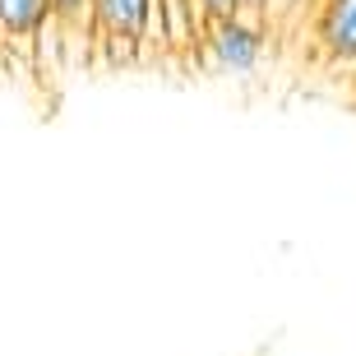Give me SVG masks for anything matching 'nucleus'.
I'll use <instances>...</instances> for the list:
<instances>
[{
	"instance_id": "5",
	"label": "nucleus",
	"mask_w": 356,
	"mask_h": 356,
	"mask_svg": "<svg viewBox=\"0 0 356 356\" xmlns=\"http://www.w3.org/2000/svg\"><path fill=\"white\" fill-rule=\"evenodd\" d=\"M56 24L51 0H0V38H38Z\"/></svg>"
},
{
	"instance_id": "7",
	"label": "nucleus",
	"mask_w": 356,
	"mask_h": 356,
	"mask_svg": "<svg viewBox=\"0 0 356 356\" xmlns=\"http://www.w3.org/2000/svg\"><path fill=\"white\" fill-rule=\"evenodd\" d=\"M199 5H204L209 19H232V14L245 10V0H199Z\"/></svg>"
},
{
	"instance_id": "8",
	"label": "nucleus",
	"mask_w": 356,
	"mask_h": 356,
	"mask_svg": "<svg viewBox=\"0 0 356 356\" xmlns=\"http://www.w3.org/2000/svg\"><path fill=\"white\" fill-rule=\"evenodd\" d=\"M245 10H250V14H264V19H268V10H273V0H245Z\"/></svg>"
},
{
	"instance_id": "4",
	"label": "nucleus",
	"mask_w": 356,
	"mask_h": 356,
	"mask_svg": "<svg viewBox=\"0 0 356 356\" xmlns=\"http://www.w3.org/2000/svg\"><path fill=\"white\" fill-rule=\"evenodd\" d=\"M204 33H209V14L199 0H158L153 5V38L162 47L185 51V47L204 42Z\"/></svg>"
},
{
	"instance_id": "1",
	"label": "nucleus",
	"mask_w": 356,
	"mask_h": 356,
	"mask_svg": "<svg viewBox=\"0 0 356 356\" xmlns=\"http://www.w3.org/2000/svg\"><path fill=\"white\" fill-rule=\"evenodd\" d=\"M204 47H209L218 70H227V74H250V70L264 60V47H268L264 14L241 10V14H232V19H209Z\"/></svg>"
},
{
	"instance_id": "2",
	"label": "nucleus",
	"mask_w": 356,
	"mask_h": 356,
	"mask_svg": "<svg viewBox=\"0 0 356 356\" xmlns=\"http://www.w3.org/2000/svg\"><path fill=\"white\" fill-rule=\"evenodd\" d=\"M315 47L329 65H356V0H319Z\"/></svg>"
},
{
	"instance_id": "3",
	"label": "nucleus",
	"mask_w": 356,
	"mask_h": 356,
	"mask_svg": "<svg viewBox=\"0 0 356 356\" xmlns=\"http://www.w3.org/2000/svg\"><path fill=\"white\" fill-rule=\"evenodd\" d=\"M153 5L158 0H97L92 10V24L102 28L116 47H144L153 42Z\"/></svg>"
},
{
	"instance_id": "6",
	"label": "nucleus",
	"mask_w": 356,
	"mask_h": 356,
	"mask_svg": "<svg viewBox=\"0 0 356 356\" xmlns=\"http://www.w3.org/2000/svg\"><path fill=\"white\" fill-rule=\"evenodd\" d=\"M92 10H97V0H51L56 24H83L92 19Z\"/></svg>"
}]
</instances>
